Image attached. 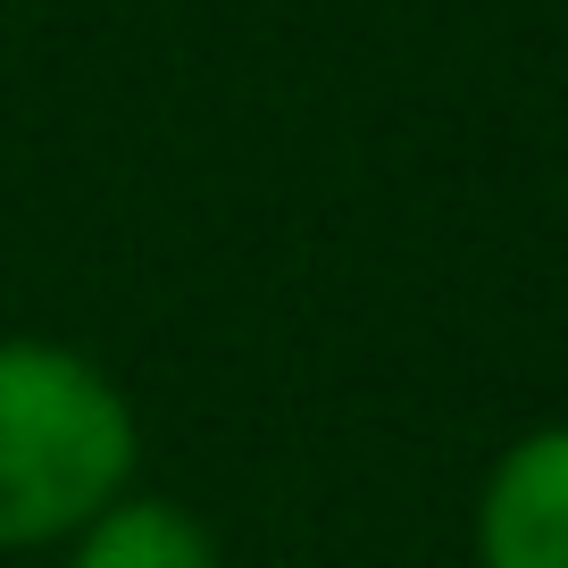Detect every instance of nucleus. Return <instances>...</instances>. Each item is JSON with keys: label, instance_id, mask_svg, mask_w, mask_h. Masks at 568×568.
<instances>
[{"label": "nucleus", "instance_id": "obj_1", "mask_svg": "<svg viewBox=\"0 0 568 568\" xmlns=\"http://www.w3.org/2000/svg\"><path fill=\"white\" fill-rule=\"evenodd\" d=\"M142 418L92 352L0 335V560L75 544L134 494Z\"/></svg>", "mask_w": 568, "mask_h": 568}, {"label": "nucleus", "instance_id": "obj_2", "mask_svg": "<svg viewBox=\"0 0 568 568\" xmlns=\"http://www.w3.org/2000/svg\"><path fill=\"white\" fill-rule=\"evenodd\" d=\"M477 568H568V426H535L477 485Z\"/></svg>", "mask_w": 568, "mask_h": 568}, {"label": "nucleus", "instance_id": "obj_3", "mask_svg": "<svg viewBox=\"0 0 568 568\" xmlns=\"http://www.w3.org/2000/svg\"><path fill=\"white\" fill-rule=\"evenodd\" d=\"M68 568H226L210 518L168 494H125L68 544Z\"/></svg>", "mask_w": 568, "mask_h": 568}]
</instances>
